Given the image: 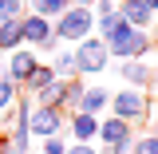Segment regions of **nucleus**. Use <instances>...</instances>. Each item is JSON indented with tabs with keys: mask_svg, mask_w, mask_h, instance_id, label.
I'll use <instances>...</instances> for the list:
<instances>
[{
	"mask_svg": "<svg viewBox=\"0 0 158 154\" xmlns=\"http://www.w3.org/2000/svg\"><path fill=\"white\" fill-rule=\"evenodd\" d=\"M52 32H56V44H83V40L95 36V12L71 4V8L52 24Z\"/></svg>",
	"mask_w": 158,
	"mask_h": 154,
	"instance_id": "1",
	"label": "nucleus"
},
{
	"mask_svg": "<svg viewBox=\"0 0 158 154\" xmlns=\"http://www.w3.org/2000/svg\"><path fill=\"white\" fill-rule=\"evenodd\" d=\"M150 95L146 91H135V87H123V91H115L111 95V115L123 119V123H131V127H142V123H150Z\"/></svg>",
	"mask_w": 158,
	"mask_h": 154,
	"instance_id": "2",
	"label": "nucleus"
},
{
	"mask_svg": "<svg viewBox=\"0 0 158 154\" xmlns=\"http://www.w3.org/2000/svg\"><path fill=\"white\" fill-rule=\"evenodd\" d=\"M135 127L131 123H123V119H115V115H107L103 123H99V142H103V150L107 154H131V142H135Z\"/></svg>",
	"mask_w": 158,
	"mask_h": 154,
	"instance_id": "3",
	"label": "nucleus"
},
{
	"mask_svg": "<svg viewBox=\"0 0 158 154\" xmlns=\"http://www.w3.org/2000/svg\"><path fill=\"white\" fill-rule=\"evenodd\" d=\"M75 52V75L83 79V75H99L107 63H111V56H107V44L99 36H91V40H83V44H75L71 48Z\"/></svg>",
	"mask_w": 158,
	"mask_h": 154,
	"instance_id": "4",
	"label": "nucleus"
},
{
	"mask_svg": "<svg viewBox=\"0 0 158 154\" xmlns=\"http://www.w3.org/2000/svg\"><path fill=\"white\" fill-rule=\"evenodd\" d=\"M154 52V40H150V32H127V36H118L115 44H107V56L111 59H146Z\"/></svg>",
	"mask_w": 158,
	"mask_h": 154,
	"instance_id": "5",
	"label": "nucleus"
},
{
	"mask_svg": "<svg viewBox=\"0 0 158 154\" xmlns=\"http://www.w3.org/2000/svg\"><path fill=\"white\" fill-rule=\"evenodd\" d=\"M28 131L36 138H59L67 131V115L56 111V107H36L32 103V115H28Z\"/></svg>",
	"mask_w": 158,
	"mask_h": 154,
	"instance_id": "6",
	"label": "nucleus"
},
{
	"mask_svg": "<svg viewBox=\"0 0 158 154\" xmlns=\"http://www.w3.org/2000/svg\"><path fill=\"white\" fill-rule=\"evenodd\" d=\"M20 32H24V48L56 52V32H52V20H44V16H32V12H24V16H20Z\"/></svg>",
	"mask_w": 158,
	"mask_h": 154,
	"instance_id": "7",
	"label": "nucleus"
},
{
	"mask_svg": "<svg viewBox=\"0 0 158 154\" xmlns=\"http://www.w3.org/2000/svg\"><path fill=\"white\" fill-rule=\"evenodd\" d=\"M36 67H40V56H36V52H32V48H16L12 56L4 59V67H0V71H4V79H12L16 87H24V83L32 79Z\"/></svg>",
	"mask_w": 158,
	"mask_h": 154,
	"instance_id": "8",
	"label": "nucleus"
},
{
	"mask_svg": "<svg viewBox=\"0 0 158 154\" xmlns=\"http://www.w3.org/2000/svg\"><path fill=\"white\" fill-rule=\"evenodd\" d=\"M118 16H123V24H131L135 32H150V24H154V12L142 0H118Z\"/></svg>",
	"mask_w": 158,
	"mask_h": 154,
	"instance_id": "9",
	"label": "nucleus"
},
{
	"mask_svg": "<svg viewBox=\"0 0 158 154\" xmlns=\"http://www.w3.org/2000/svg\"><path fill=\"white\" fill-rule=\"evenodd\" d=\"M118 79L127 87H135V91H146L150 87V63L146 59H123L118 63Z\"/></svg>",
	"mask_w": 158,
	"mask_h": 154,
	"instance_id": "10",
	"label": "nucleus"
},
{
	"mask_svg": "<svg viewBox=\"0 0 158 154\" xmlns=\"http://www.w3.org/2000/svg\"><path fill=\"white\" fill-rule=\"evenodd\" d=\"M103 111H111V91H107V87H83V95H79V115L103 119Z\"/></svg>",
	"mask_w": 158,
	"mask_h": 154,
	"instance_id": "11",
	"label": "nucleus"
},
{
	"mask_svg": "<svg viewBox=\"0 0 158 154\" xmlns=\"http://www.w3.org/2000/svg\"><path fill=\"white\" fill-rule=\"evenodd\" d=\"M99 123L103 119H91V115H67V135H71V142H91V138L99 135Z\"/></svg>",
	"mask_w": 158,
	"mask_h": 154,
	"instance_id": "12",
	"label": "nucleus"
},
{
	"mask_svg": "<svg viewBox=\"0 0 158 154\" xmlns=\"http://www.w3.org/2000/svg\"><path fill=\"white\" fill-rule=\"evenodd\" d=\"M52 83H56V71H52V63H40L36 71H32V79H28V83H24L20 91H24V95H28V99H36L40 91H48Z\"/></svg>",
	"mask_w": 158,
	"mask_h": 154,
	"instance_id": "13",
	"label": "nucleus"
},
{
	"mask_svg": "<svg viewBox=\"0 0 158 154\" xmlns=\"http://www.w3.org/2000/svg\"><path fill=\"white\" fill-rule=\"evenodd\" d=\"M67 8H71V0H28V12H32V16L52 20V24H56V20L67 12Z\"/></svg>",
	"mask_w": 158,
	"mask_h": 154,
	"instance_id": "14",
	"label": "nucleus"
},
{
	"mask_svg": "<svg viewBox=\"0 0 158 154\" xmlns=\"http://www.w3.org/2000/svg\"><path fill=\"white\" fill-rule=\"evenodd\" d=\"M16 48H24V32H20V20L0 24V56H12Z\"/></svg>",
	"mask_w": 158,
	"mask_h": 154,
	"instance_id": "15",
	"label": "nucleus"
},
{
	"mask_svg": "<svg viewBox=\"0 0 158 154\" xmlns=\"http://www.w3.org/2000/svg\"><path fill=\"white\" fill-rule=\"evenodd\" d=\"M52 71H56V79H75V52L63 48V52L52 59Z\"/></svg>",
	"mask_w": 158,
	"mask_h": 154,
	"instance_id": "16",
	"label": "nucleus"
},
{
	"mask_svg": "<svg viewBox=\"0 0 158 154\" xmlns=\"http://www.w3.org/2000/svg\"><path fill=\"white\" fill-rule=\"evenodd\" d=\"M79 95H83V79H67V91H63V107H59V111H63V115H75L79 111Z\"/></svg>",
	"mask_w": 158,
	"mask_h": 154,
	"instance_id": "17",
	"label": "nucleus"
},
{
	"mask_svg": "<svg viewBox=\"0 0 158 154\" xmlns=\"http://www.w3.org/2000/svg\"><path fill=\"white\" fill-rule=\"evenodd\" d=\"M131 154H158V138H154V135H135Z\"/></svg>",
	"mask_w": 158,
	"mask_h": 154,
	"instance_id": "18",
	"label": "nucleus"
},
{
	"mask_svg": "<svg viewBox=\"0 0 158 154\" xmlns=\"http://www.w3.org/2000/svg\"><path fill=\"white\" fill-rule=\"evenodd\" d=\"M24 16V0H0V24Z\"/></svg>",
	"mask_w": 158,
	"mask_h": 154,
	"instance_id": "19",
	"label": "nucleus"
},
{
	"mask_svg": "<svg viewBox=\"0 0 158 154\" xmlns=\"http://www.w3.org/2000/svg\"><path fill=\"white\" fill-rule=\"evenodd\" d=\"M91 12H95V20H99V16H115V12H118V0H95Z\"/></svg>",
	"mask_w": 158,
	"mask_h": 154,
	"instance_id": "20",
	"label": "nucleus"
},
{
	"mask_svg": "<svg viewBox=\"0 0 158 154\" xmlns=\"http://www.w3.org/2000/svg\"><path fill=\"white\" fill-rule=\"evenodd\" d=\"M44 154H67V142H63V135H59V138H44Z\"/></svg>",
	"mask_w": 158,
	"mask_h": 154,
	"instance_id": "21",
	"label": "nucleus"
},
{
	"mask_svg": "<svg viewBox=\"0 0 158 154\" xmlns=\"http://www.w3.org/2000/svg\"><path fill=\"white\" fill-rule=\"evenodd\" d=\"M67 154H99L91 142H67Z\"/></svg>",
	"mask_w": 158,
	"mask_h": 154,
	"instance_id": "22",
	"label": "nucleus"
},
{
	"mask_svg": "<svg viewBox=\"0 0 158 154\" xmlns=\"http://www.w3.org/2000/svg\"><path fill=\"white\" fill-rule=\"evenodd\" d=\"M0 154H20L12 142H8V135H0Z\"/></svg>",
	"mask_w": 158,
	"mask_h": 154,
	"instance_id": "23",
	"label": "nucleus"
},
{
	"mask_svg": "<svg viewBox=\"0 0 158 154\" xmlns=\"http://www.w3.org/2000/svg\"><path fill=\"white\" fill-rule=\"evenodd\" d=\"M75 8H95V0H71Z\"/></svg>",
	"mask_w": 158,
	"mask_h": 154,
	"instance_id": "24",
	"label": "nucleus"
},
{
	"mask_svg": "<svg viewBox=\"0 0 158 154\" xmlns=\"http://www.w3.org/2000/svg\"><path fill=\"white\" fill-rule=\"evenodd\" d=\"M142 4H146V8L154 12V20H158V0H142Z\"/></svg>",
	"mask_w": 158,
	"mask_h": 154,
	"instance_id": "25",
	"label": "nucleus"
},
{
	"mask_svg": "<svg viewBox=\"0 0 158 154\" xmlns=\"http://www.w3.org/2000/svg\"><path fill=\"white\" fill-rule=\"evenodd\" d=\"M99 154H107V150H99Z\"/></svg>",
	"mask_w": 158,
	"mask_h": 154,
	"instance_id": "26",
	"label": "nucleus"
},
{
	"mask_svg": "<svg viewBox=\"0 0 158 154\" xmlns=\"http://www.w3.org/2000/svg\"><path fill=\"white\" fill-rule=\"evenodd\" d=\"M0 63H4V59H0Z\"/></svg>",
	"mask_w": 158,
	"mask_h": 154,
	"instance_id": "27",
	"label": "nucleus"
}]
</instances>
